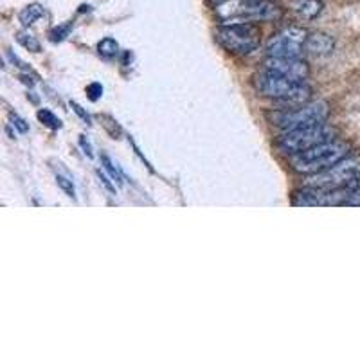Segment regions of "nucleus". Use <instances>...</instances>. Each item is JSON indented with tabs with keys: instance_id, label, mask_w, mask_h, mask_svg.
I'll return each mask as SVG.
<instances>
[{
	"instance_id": "nucleus-12",
	"label": "nucleus",
	"mask_w": 360,
	"mask_h": 360,
	"mask_svg": "<svg viewBox=\"0 0 360 360\" xmlns=\"http://www.w3.org/2000/svg\"><path fill=\"white\" fill-rule=\"evenodd\" d=\"M41 15H44V8H41L40 4H29L22 9L20 15H18V18H20V22L24 25H31V24H34V22H37Z\"/></svg>"
},
{
	"instance_id": "nucleus-4",
	"label": "nucleus",
	"mask_w": 360,
	"mask_h": 360,
	"mask_svg": "<svg viewBox=\"0 0 360 360\" xmlns=\"http://www.w3.org/2000/svg\"><path fill=\"white\" fill-rule=\"evenodd\" d=\"M333 134H335L333 128L324 123L307 128H297V130L285 131L278 139V148L283 153H287V155H295V153L307 152L310 148L332 141Z\"/></svg>"
},
{
	"instance_id": "nucleus-21",
	"label": "nucleus",
	"mask_w": 360,
	"mask_h": 360,
	"mask_svg": "<svg viewBox=\"0 0 360 360\" xmlns=\"http://www.w3.org/2000/svg\"><path fill=\"white\" fill-rule=\"evenodd\" d=\"M70 105H72V108H74V112H76V114L82 115L83 121H85V123H90V115L86 114V112H83V108L79 107L78 103H70Z\"/></svg>"
},
{
	"instance_id": "nucleus-2",
	"label": "nucleus",
	"mask_w": 360,
	"mask_h": 360,
	"mask_svg": "<svg viewBox=\"0 0 360 360\" xmlns=\"http://www.w3.org/2000/svg\"><path fill=\"white\" fill-rule=\"evenodd\" d=\"M349 153V146L342 141H328V143L314 146L307 152L290 155V166L294 172L303 175H315V173L326 172L328 168L335 166Z\"/></svg>"
},
{
	"instance_id": "nucleus-1",
	"label": "nucleus",
	"mask_w": 360,
	"mask_h": 360,
	"mask_svg": "<svg viewBox=\"0 0 360 360\" xmlns=\"http://www.w3.org/2000/svg\"><path fill=\"white\" fill-rule=\"evenodd\" d=\"M217 15L225 24H252L278 20L283 11L272 0H227L217 6Z\"/></svg>"
},
{
	"instance_id": "nucleus-24",
	"label": "nucleus",
	"mask_w": 360,
	"mask_h": 360,
	"mask_svg": "<svg viewBox=\"0 0 360 360\" xmlns=\"http://www.w3.org/2000/svg\"><path fill=\"white\" fill-rule=\"evenodd\" d=\"M211 2H213L214 6H218V4H224V2H227V0H211Z\"/></svg>"
},
{
	"instance_id": "nucleus-9",
	"label": "nucleus",
	"mask_w": 360,
	"mask_h": 360,
	"mask_svg": "<svg viewBox=\"0 0 360 360\" xmlns=\"http://www.w3.org/2000/svg\"><path fill=\"white\" fill-rule=\"evenodd\" d=\"M299 85H301L299 82L283 78V76L266 72V70L263 74H259L258 82H256V86H258L259 92H262L263 96H266V98L274 99V101L287 98V96L292 94Z\"/></svg>"
},
{
	"instance_id": "nucleus-15",
	"label": "nucleus",
	"mask_w": 360,
	"mask_h": 360,
	"mask_svg": "<svg viewBox=\"0 0 360 360\" xmlns=\"http://www.w3.org/2000/svg\"><path fill=\"white\" fill-rule=\"evenodd\" d=\"M38 119H40L45 127L53 128V130L62 128V121H60V119H58L56 115H54L51 110H40V112H38Z\"/></svg>"
},
{
	"instance_id": "nucleus-23",
	"label": "nucleus",
	"mask_w": 360,
	"mask_h": 360,
	"mask_svg": "<svg viewBox=\"0 0 360 360\" xmlns=\"http://www.w3.org/2000/svg\"><path fill=\"white\" fill-rule=\"evenodd\" d=\"M79 144H82V146H83V150H85L86 155L92 157V148H90L89 141H85V137H83V135H82V137H79Z\"/></svg>"
},
{
	"instance_id": "nucleus-22",
	"label": "nucleus",
	"mask_w": 360,
	"mask_h": 360,
	"mask_svg": "<svg viewBox=\"0 0 360 360\" xmlns=\"http://www.w3.org/2000/svg\"><path fill=\"white\" fill-rule=\"evenodd\" d=\"M98 175H99V179L103 180V184H105V188H107L108 191H110V193H115V188H114V186L110 184V180L107 179V175H103L101 172H98Z\"/></svg>"
},
{
	"instance_id": "nucleus-16",
	"label": "nucleus",
	"mask_w": 360,
	"mask_h": 360,
	"mask_svg": "<svg viewBox=\"0 0 360 360\" xmlns=\"http://www.w3.org/2000/svg\"><path fill=\"white\" fill-rule=\"evenodd\" d=\"M101 160H103V164H105V169H107V172L110 173L112 180H114V182H123V175L119 173V169L115 168L114 162H112V160L108 159L107 155H101Z\"/></svg>"
},
{
	"instance_id": "nucleus-18",
	"label": "nucleus",
	"mask_w": 360,
	"mask_h": 360,
	"mask_svg": "<svg viewBox=\"0 0 360 360\" xmlns=\"http://www.w3.org/2000/svg\"><path fill=\"white\" fill-rule=\"evenodd\" d=\"M86 92H89V98L92 99V101H96V99L101 98L103 86L99 85V83H92V85L86 86Z\"/></svg>"
},
{
	"instance_id": "nucleus-11",
	"label": "nucleus",
	"mask_w": 360,
	"mask_h": 360,
	"mask_svg": "<svg viewBox=\"0 0 360 360\" xmlns=\"http://www.w3.org/2000/svg\"><path fill=\"white\" fill-rule=\"evenodd\" d=\"M333 40L328 34L324 33H314L308 34L307 44H304V49L308 51L314 56H326L333 51Z\"/></svg>"
},
{
	"instance_id": "nucleus-20",
	"label": "nucleus",
	"mask_w": 360,
	"mask_h": 360,
	"mask_svg": "<svg viewBox=\"0 0 360 360\" xmlns=\"http://www.w3.org/2000/svg\"><path fill=\"white\" fill-rule=\"evenodd\" d=\"M346 205H356V207H360V188H356L355 191L349 195L348 202H346Z\"/></svg>"
},
{
	"instance_id": "nucleus-19",
	"label": "nucleus",
	"mask_w": 360,
	"mask_h": 360,
	"mask_svg": "<svg viewBox=\"0 0 360 360\" xmlns=\"http://www.w3.org/2000/svg\"><path fill=\"white\" fill-rule=\"evenodd\" d=\"M11 121H13V127L15 128H18V131H22V134H25V131L29 130V124L25 123L24 119L22 117H18V115H11Z\"/></svg>"
},
{
	"instance_id": "nucleus-8",
	"label": "nucleus",
	"mask_w": 360,
	"mask_h": 360,
	"mask_svg": "<svg viewBox=\"0 0 360 360\" xmlns=\"http://www.w3.org/2000/svg\"><path fill=\"white\" fill-rule=\"evenodd\" d=\"M265 70L299 83H304L310 74L307 63L299 58H269L265 62Z\"/></svg>"
},
{
	"instance_id": "nucleus-14",
	"label": "nucleus",
	"mask_w": 360,
	"mask_h": 360,
	"mask_svg": "<svg viewBox=\"0 0 360 360\" xmlns=\"http://www.w3.org/2000/svg\"><path fill=\"white\" fill-rule=\"evenodd\" d=\"M98 51L103 58H114L119 53V44L114 38H105L98 44Z\"/></svg>"
},
{
	"instance_id": "nucleus-13",
	"label": "nucleus",
	"mask_w": 360,
	"mask_h": 360,
	"mask_svg": "<svg viewBox=\"0 0 360 360\" xmlns=\"http://www.w3.org/2000/svg\"><path fill=\"white\" fill-rule=\"evenodd\" d=\"M17 40L18 44L24 45L25 49L33 51V53H40V41L37 40V37H34L33 33H29V31H20V33L17 34Z\"/></svg>"
},
{
	"instance_id": "nucleus-5",
	"label": "nucleus",
	"mask_w": 360,
	"mask_h": 360,
	"mask_svg": "<svg viewBox=\"0 0 360 360\" xmlns=\"http://www.w3.org/2000/svg\"><path fill=\"white\" fill-rule=\"evenodd\" d=\"M218 44L234 54H250L259 47V29L254 24H225L217 31Z\"/></svg>"
},
{
	"instance_id": "nucleus-7",
	"label": "nucleus",
	"mask_w": 360,
	"mask_h": 360,
	"mask_svg": "<svg viewBox=\"0 0 360 360\" xmlns=\"http://www.w3.org/2000/svg\"><path fill=\"white\" fill-rule=\"evenodd\" d=\"M308 33L303 27L283 29L278 37H274L266 45L269 58H301L307 44Z\"/></svg>"
},
{
	"instance_id": "nucleus-6",
	"label": "nucleus",
	"mask_w": 360,
	"mask_h": 360,
	"mask_svg": "<svg viewBox=\"0 0 360 360\" xmlns=\"http://www.w3.org/2000/svg\"><path fill=\"white\" fill-rule=\"evenodd\" d=\"M328 117L326 103H311V105H303V107L290 108V110H283L272 115V121L276 127L281 128L283 131L297 130V128L314 127V124L324 123Z\"/></svg>"
},
{
	"instance_id": "nucleus-17",
	"label": "nucleus",
	"mask_w": 360,
	"mask_h": 360,
	"mask_svg": "<svg viewBox=\"0 0 360 360\" xmlns=\"http://www.w3.org/2000/svg\"><path fill=\"white\" fill-rule=\"evenodd\" d=\"M56 182H58V186H60V188H62L63 191H65L70 198L76 197V189H74L72 180H69V179H65V176L58 175L56 176Z\"/></svg>"
},
{
	"instance_id": "nucleus-10",
	"label": "nucleus",
	"mask_w": 360,
	"mask_h": 360,
	"mask_svg": "<svg viewBox=\"0 0 360 360\" xmlns=\"http://www.w3.org/2000/svg\"><path fill=\"white\" fill-rule=\"evenodd\" d=\"M292 11L297 15L301 20H314L323 13V0H292Z\"/></svg>"
},
{
	"instance_id": "nucleus-3",
	"label": "nucleus",
	"mask_w": 360,
	"mask_h": 360,
	"mask_svg": "<svg viewBox=\"0 0 360 360\" xmlns=\"http://www.w3.org/2000/svg\"><path fill=\"white\" fill-rule=\"evenodd\" d=\"M308 188L319 189H339L348 186H360V159L359 157H346L326 172L315 173L304 182Z\"/></svg>"
}]
</instances>
